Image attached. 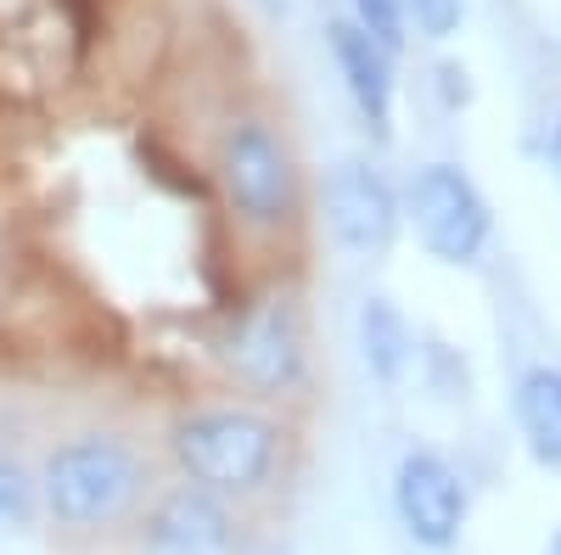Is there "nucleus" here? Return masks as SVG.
<instances>
[{"mask_svg":"<svg viewBox=\"0 0 561 555\" xmlns=\"http://www.w3.org/2000/svg\"><path fill=\"white\" fill-rule=\"evenodd\" d=\"M219 192L248 230H287L304 208V174L287 135L264 118H237L219 135Z\"/></svg>","mask_w":561,"mask_h":555,"instance_id":"7ed1b4c3","label":"nucleus"},{"mask_svg":"<svg viewBox=\"0 0 561 555\" xmlns=\"http://www.w3.org/2000/svg\"><path fill=\"white\" fill-rule=\"evenodd\" d=\"M325 45H332V62H337V73H343L348 102L359 107V118L370 124V135H377V141H388V135H393V90H399L393 57H388L365 28H354L348 18L325 23Z\"/></svg>","mask_w":561,"mask_h":555,"instance_id":"1a4fd4ad","label":"nucleus"},{"mask_svg":"<svg viewBox=\"0 0 561 555\" xmlns=\"http://www.w3.org/2000/svg\"><path fill=\"white\" fill-rule=\"evenodd\" d=\"M550 555H561V533H556V539H550Z\"/></svg>","mask_w":561,"mask_h":555,"instance_id":"dca6fc26","label":"nucleus"},{"mask_svg":"<svg viewBox=\"0 0 561 555\" xmlns=\"http://www.w3.org/2000/svg\"><path fill=\"white\" fill-rule=\"evenodd\" d=\"M45 517H39V477L23 454L0 449V539H28L39 533Z\"/></svg>","mask_w":561,"mask_h":555,"instance_id":"f8f14e48","label":"nucleus"},{"mask_svg":"<svg viewBox=\"0 0 561 555\" xmlns=\"http://www.w3.org/2000/svg\"><path fill=\"white\" fill-rule=\"evenodd\" d=\"M348 23L365 28L388 57H399L404 39H410V12H404V0H348Z\"/></svg>","mask_w":561,"mask_h":555,"instance_id":"ddd939ff","label":"nucleus"},{"mask_svg":"<svg viewBox=\"0 0 561 555\" xmlns=\"http://www.w3.org/2000/svg\"><path fill=\"white\" fill-rule=\"evenodd\" d=\"M550 158H556V169H561V118H556V135H550Z\"/></svg>","mask_w":561,"mask_h":555,"instance_id":"2eb2a0df","label":"nucleus"},{"mask_svg":"<svg viewBox=\"0 0 561 555\" xmlns=\"http://www.w3.org/2000/svg\"><path fill=\"white\" fill-rule=\"evenodd\" d=\"M404 224V203L370 158H337L325 169V230L343 253H388Z\"/></svg>","mask_w":561,"mask_h":555,"instance_id":"6e6552de","label":"nucleus"},{"mask_svg":"<svg viewBox=\"0 0 561 555\" xmlns=\"http://www.w3.org/2000/svg\"><path fill=\"white\" fill-rule=\"evenodd\" d=\"M393 517L421 550H455L472 517L466 477L438 449H404L393 466Z\"/></svg>","mask_w":561,"mask_h":555,"instance_id":"0eeeda50","label":"nucleus"},{"mask_svg":"<svg viewBox=\"0 0 561 555\" xmlns=\"http://www.w3.org/2000/svg\"><path fill=\"white\" fill-rule=\"evenodd\" d=\"M404 219L438 264H472L494 236V208L460 163H421L404 185Z\"/></svg>","mask_w":561,"mask_h":555,"instance_id":"20e7f679","label":"nucleus"},{"mask_svg":"<svg viewBox=\"0 0 561 555\" xmlns=\"http://www.w3.org/2000/svg\"><path fill=\"white\" fill-rule=\"evenodd\" d=\"M39 517L68 544H102L124 539L129 522L147 511V499L163 488L158 460L140 449L129 432L84 427L68 432L39 454Z\"/></svg>","mask_w":561,"mask_h":555,"instance_id":"f257e3e1","label":"nucleus"},{"mask_svg":"<svg viewBox=\"0 0 561 555\" xmlns=\"http://www.w3.org/2000/svg\"><path fill=\"white\" fill-rule=\"evenodd\" d=\"M523 443L539 466H561V365H528L511 393Z\"/></svg>","mask_w":561,"mask_h":555,"instance_id":"9d476101","label":"nucleus"},{"mask_svg":"<svg viewBox=\"0 0 561 555\" xmlns=\"http://www.w3.org/2000/svg\"><path fill=\"white\" fill-rule=\"evenodd\" d=\"M280 460H287V427L253 404H203L169 427V466L180 483L208 488L237 511L275 488Z\"/></svg>","mask_w":561,"mask_h":555,"instance_id":"f03ea898","label":"nucleus"},{"mask_svg":"<svg viewBox=\"0 0 561 555\" xmlns=\"http://www.w3.org/2000/svg\"><path fill=\"white\" fill-rule=\"evenodd\" d=\"M359 348H365L370 377H377L382 388H393L404 377L415 337H410V320L393 309V298H365V309H359Z\"/></svg>","mask_w":561,"mask_h":555,"instance_id":"9b49d317","label":"nucleus"},{"mask_svg":"<svg viewBox=\"0 0 561 555\" xmlns=\"http://www.w3.org/2000/svg\"><path fill=\"white\" fill-rule=\"evenodd\" d=\"M242 511L192 483H163L124 533V555H237Z\"/></svg>","mask_w":561,"mask_h":555,"instance_id":"423d86ee","label":"nucleus"},{"mask_svg":"<svg viewBox=\"0 0 561 555\" xmlns=\"http://www.w3.org/2000/svg\"><path fill=\"white\" fill-rule=\"evenodd\" d=\"M225 365L242 388L275 398V393H298L309 377V332H304V309L293 292H264L237 314V326L225 337Z\"/></svg>","mask_w":561,"mask_h":555,"instance_id":"39448f33","label":"nucleus"},{"mask_svg":"<svg viewBox=\"0 0 561 555\" xmlns=\"http://www.w3.org/2000/svg\"><path fill=\"white\" fill-rule=\"evenodd\" d=\"M404 12L415 18V28L427 34V39H449L460 28V0H404Z\"/></svg>","mask_w":561,"mask_h":555,"instance_id":"4468645a","label":"nucleus"}]
</instances>
